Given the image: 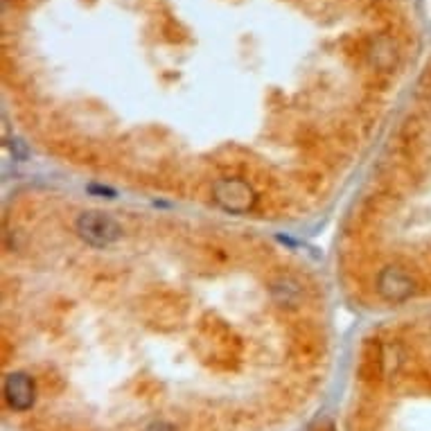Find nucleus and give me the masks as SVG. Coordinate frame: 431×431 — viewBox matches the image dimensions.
Instances as JSON below:
<instances>
[{
  "label": "nucleus",
  "mask_w": 431,
  "mask_h": 431,
  "mask_svg": "<svg viewBox=\"0 0 431 431\" xmlns=\"http://www.w3.org/2000/svg\"><path fill=\"white\" fill-rule=\"evenodd\" d=\"M75 230L86 244L97 246V248L115 244L118 239H122V233H125L122 226H120L113 217L97 213V210L79 215L75 222Z\"/></svg>",
  "instance_id": "obj_1"
},
{
  "label": "nucleus",
  "mask_w": 431,
  "mask_h": 431,
  "mask_svg": "<svg viewBox=\"0 0 431 431\" xmlns=\"http://www.w3.org/2000/svg\"><path fill=\"white\" fill-rule=\"evenodd\" d=\"M213 199L219 208L233 215L248 213L257 202L253 188L242 178H222V181H217L213 185Z\"/></svg>",
  "instance_id": "obj_2"
},
{
  "label": "nucleus",
  "mask_w": 431,
  "mask_h": 431,
  "mask_svg": "<svg viewBox=\"0 0 431 431\" xmlns=\"http://www.w3.org/2000/svg\"><path fill=\"white\" fill-rule=\"evenodd\" d=\"M377 292L388 303H404L414 294V280L400 267H386L377 276Z\"/></svg>",
  "instance_id": "obj_3"
},
{
  "label": "nucleus",
  "mask_w": 431,
  "mask_h": 431,
  "mask_svg": "<svg viewBox=\"0 0 431 431\" xmlns=\"http://www.w3.org/2000/svg\"><path fill=\"white\" fill-rule=\"evenodd\" d=\"M5 397H7L9 407L16 411L32 409L34 397H36L32 377L25 373H12L5 379Z\"/></svg>",
  "instance_id": "obj_4"
},
{
  "label": "nucleus",
  "mask_w": 431,
  "mask_h": 431,
  "mask_svg": "<svg viewBox=\"0 0 431 431\" xmlns=\"http://www.w3.org/2000/svg\"><path fill=\"white\" fill-rule=\"evenodd\" d=\"M271 296H274V300L278 305L296 307L300 300H303V287H300V283L294 278L280 276L271 283Z\"/></svg>",
  "instance_id": "obj_5"
},
{
  "label": "nucleus",
  "mask_w": 431,
  "mask_h": 431,
  "mask_svg": "<svg viewBox=\"0 0 431 431\" xmlns=\"http://www.w3.org/2000/svg\"><path fill=\"white\" fill-rule=\"evenodd\" d=\"M7 145H9V149H12V156H14V158H18V160H25V158L29 156V149H27V145L23 143L21 138H12Z\"/></svg>",
  "instance_id": "obj_6"
}]
</instances>
